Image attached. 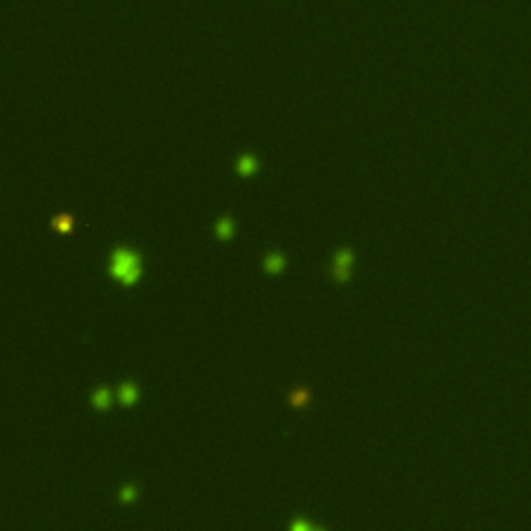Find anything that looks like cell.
<instances>
[{"label":"cell","instance_id":"6da1fadb","mask_svg":"<svg viewBox=\"0 0 531 531\" xmlns=\"http://www.w3.org/2000/svg\"><path fill=\"white\" fill-rule=\"evenodd\" d=\"M110 272L123 285H135L141 276V257L131 249H116L112 253Z\"/></svg>","mask_w":531,"mask_h":531},{"label":"cell","instance_id":"7a4b0ae2","mask_svg":"<svg viewBox=\"0 0 531 531\" xmlns=\"http://www.w3.org/2000/svg\"><path fill=\"white\" fill-rule=\"evenodd\" d=\"M91 403L96 409L104 411V409H108L110 407V390L108 388H100V390H96V394L91 396Z\"/></svg>","mask_w":531,"mask_h":531},{"label":"cell","instance_id":"3957f363","mask_svg":"<svg viewBox=\"0 0 531 531\" xmlns=\"http://www.w3.org/2000/svg\"><path fill=\"white\" fill-rule=\"evenodd\" d=\"M52 227H54L58 232H69L71 228L75 227V220H73V216H69V214H61V216H56V218H54Z\"/></svg>","mask_w":531,"mask_h":531},{"label":"cell","instance_id":"277c9868","mask_svg":"<svg viewBox=\"0 0 531 531\" xmlns=\"http://www.w3.org/2000/svg\"><path fill=\"white\" fill-rule=\"evenodd\" d=\"M121 400H123V405H133L137 400V388L129 382L123 384L121 386Z\"/></svg>","mask_w":531,"mask_h":531},{"label":"cell","instance_id":"5b68a950","mask_svg":"<svg viewBox=\"0 0 531 531\" xmlns=\"http://www.w3.org/2000/svg\"><path fill=\"white\" fill-rule=\"evenodd\" d=\"M257 170V162H255V158H251V156H243L241 160H239V172L243 174V176H249V174H253Z\"/></svg>","mask_w":531,"mask_h":531},{"label":"cell","instance_id":"8992f818","mask_svg":"<svg viewBox=\"0 0 531 531\" xmlns=\"http://www.w3.org/2000/svg\"><path fill=\"white\" fill-rule=\"evenodd\" d=\"M282 266H285V259H282L278 253H270L266 259V270L268 272H280Z\"/></svg>","mask_w":531,"mask_h":531},{"label":"cell","instance_id":"52a82bcc","mask_svg":"<svg viewBox=\"0 0 531 531\" xmlns=\"http://www.w3.org/2000/svg\"><path fill=\"white\" fill-rule=\"evenodd\" d=\"M216 232H218L220 239H230V234H232V222H230V218H222L218 222V227H216Z\"/></svg>","mask_w":531,"mask_h":531},{"label":"cell","instance_id":"ba28073f","mask_svg":"<svg viewBox=\"0 0 531 531\" xmlns=\"http://www.w3.org/2000/svg\"><path fill=\"white\" fill-rule=\"evenodd\" d=\"M135 496H137V490H135L133 486H125L123 492H121V500H123V502H133Z\"/></svg>","mask_w":531,"mask_h":531},{"label":"cell","instance_id":"9c48e42d","mask_svg":"<svg viewBox=\"0 0 531 531\" xmlns=\"http://www.w3.org/2000/svg\"><path fill=\"white\" fill-rule=\"evenodd\" d=\"M305 400H307V394H305V392H295V394H291V403H293V405H301V403H305Z\"/></svg>","mask_w":531,"mask_h":531}]
</instances>
